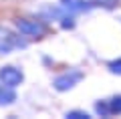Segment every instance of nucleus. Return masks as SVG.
Segmentation results:
<instances>
[{"label":"nucleus","mask_w":121,"mask_h":119,"mask_svg":"<svg viewBox=\"0 0 121 119\" xmlns=\"http://www.w3.org/2000/svg\"><path fill=\"white\" fill-rule=\"evenodd\" d=\"M0 81H2V85L4 87H16L22 83V73L18 71V69L14 67H2L0 69Z\"/></svg>","instance_id":"nucleus-1"},{"label":"nucleus","mask_w":121,"mask_h":119,"mask_svg":"<svg viewBox=\"0 0 121 119\" xmlns=\"http://www.w3.org/2000/svg\"><path fill=\"white\" fill-rule=\"evenodd\" d=\"M16 26H18L20 32L28 34V36H40V34L44 32V26L40 24V22H36V20H22V18H18Z\"/></svg>","instance_id":"nucleus-2"},{"label":"nucleus","mask_w":121,"mask_h":119,"mask_svg":"<svg viewBox=\"0 0 121 119\" xmlns=\"http://www.w3.org/2000/svg\"><path fill=\"white\" fill-rule=\"evenodd\" d=\"M79 73H73V75H65V77H59V79H56L55 81V85H56V89H69V87H73V83L75 81H79Z\"/></svg>","instance_id":"nucleus-3"},{"label":"nucleus","mask_w":121,"mask_h":119,"mask_svg":"<svg viewBox=\"0 0 121 119\" xmlns=\"http://www.w3.org/2000/svg\"><path fill=\"white\" fill-rule=\"evenodd\" d=\"M14 101V93L10 91V87H6L4 89V85H0V105H4V103H12Z\"/></svg>","instance_id":"nucleus-4"},{"label":"nucleus","mask_w":121,"mask_h":119,"mask_svg":"<svg viewBox=\"0 0 121 119\" xmlns=\"http://www.w3.org/2000/svg\"><path fill=\"white\" fill-rule=\"evenodd\" d=\"M111 107H113V111H121V97H119V99H115Z\"/></svg>","instance_id":"nucleus-5"},{"label":"nucleus","mask_w":121,"mask_h":119,"mask_svg":"<svg viewBox=\"0 0 121 119\" xmlns=\"http://www.w3.org/2000/svg\"><path fill=\"white\" fill-rule=\"evenodd\" d=\"M113 71L121 73V61H119V63H113Z\"/></svg>","instance_id":"nucleus-6"}]
</instances>
